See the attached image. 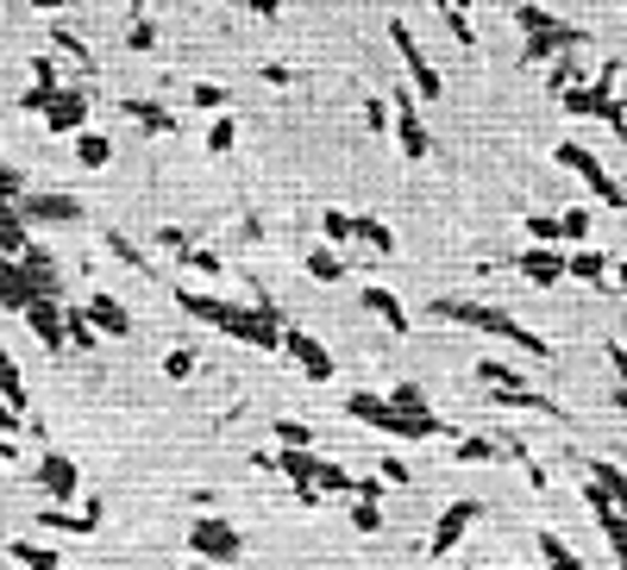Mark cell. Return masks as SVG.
Instances as JSON below:
<instances>
[{
    "instance_id": "6da1fadb",
    "label": "cell",
    "mask_w": 627,
    "mask_h": 570,
    "mask_svg": "<svg viewBox=\"0 0 627 570\" xmlns=\"http://www.w3.org/2000/svg\"><path fill=\"white\" fill-rule=\"evenodd\" d=\"M427 314H439L446 326H470V333H490V338H502V345H514L521 357H533V364H546L552 357V345L540 333H528L521 320H509L502 308H483V301H433Z\"/></svg>"
},
{
    "instance_id": "7a4b0ae2",
    "label": "cell",
    "mask_w": 627,
    "mask_h": 570,
    "mask_svg": "<svg viewBox=\"0 0 627 570\" xmlns=\"http://www.w3.org/2000/svg\"><path fill=\"white\" fill-rule=\"evenodd\" d=\"M514 25L528 32V44H521V63H528V69H546L552 57H565V51H584L589 44L584 25L552 20L546 7H514Z\"/></svg>"
},
{
    "instance_id": "3957f363",
    "label": "cell",
    "mask_w": 627,
    "mask_h": 570,
    "mask_svg": "<svg viewBox=\"0 0 627 570\" xmlns=\"http://www.w3.org/2000/svg\"><path fill=\"white\" fill-rule=\"evenodd\" d=\"M552 163H565L571 176L584 182L589 195L603 201L608 214H627V195H621V182L608 176V163L596 158V151H589V144H577V138H565V144H552Z\"/></svg>"
},
{
    "instance_id": "277c9868",
    "label": "cell",
    "mask_w": 627,
    "mask_h": 570,
    "mask_svg": "<svg viewBox=\"0 0 627 570\" xmlns=\"http://www.w3.org/2000/svg\"><path fill=\"white\" fill-rule=\"evenodd\" d=\"M390 107H395L390 132H395V144H402V158H408V163H427L433 158V132H427V119H421V95H414V82H395Z\"/></svg>"
},
{
    "instance_id": "5b68a950",
    "label": "cell",
    "mask_w": 627,
    "mask_h": 570,
    "mask_svg": "<svg viewBox=\"0 0 627 570\" xmlns=\"http://www.w3.org/2000/svg\"><path fill=\"white\" fill-rule=\"evenodd\" d=\"M189 551L208 558V564H238L245 533H238L233 520H220V514H195V527H189Z\"/></svg>"
},
{
    "instance_id": "8992f818",
    "label": "cell",
    "mask_w": 627,
    "mask_h": 570,
    "mask_svg": "<svg viewBox=\"0 0 627 570\" xmlns=\"http://www.w3.org/2000/svg\"><path fill=\"white\" fill-rule=\"evenodd\" d=\"M390 44H395V57H402V69H408L414 95H421V100H439V95H446V76L427 63V51H421V39H414V25L390 20Z\"/></svg>"
},
{
    "instance_id": "52a82bcc",
    "label": "cell",
    "mask_w": 627,
    "mask_h": 570,
    "mask_svg": "<svg viewBox=\"0 0 627 570\" xmlns=\"http://www.w3.org/2000/svg\"><path fill=\"white\" fill-rule=\"evenodd\" d=\"M346 413H352L358 427H371V433H390V439H414V427H408V413L395 408L390 395L352 389V395H346Z\"/></svg>"
},
{
    "instance_id": "ba28073f",
    "label": "cell",
    "mask_w": 627,
    "mask_h": 570,
    "mask_svg": "<svg viewBox=\"0 0 627 570\" xmlns=\"http://www.w3.org/2000/svg\"><path fill=\"white\" fill-rule=\"evenodd\" d=\"M514 270L528 276L533 289H552V282H565V276H571V251H565V245H540V238H533L528 251L514 257Z\"/></svg>"
},
{
    "instance_id": "9c48e42d",
    "label": "cell",
    "mask_w": 627,
    "mask_h": 570,
    "mask_svg": "<svg viewBox=\"0 0 627 570\" xmlns=\"http://www.w3.org/2000/svg\"><path fill=\"white\" fill-rule=\"evenodd\" d=\"M615 82H621V63H603V69L589 76V95H596V114L589 119H603L615 138H627V100L615 95Z\"/></svg>"
},
{
    "instance_id": "30bf717a",
    "label": "cell",
    "mask_w": 627,
    "mask_h": 570,
    "mask_svg": "<svg viewBox=\"0 0 627 570\" xmlns=\"http://www.w3.org/2000/svg\"><path fill=\"white\" fill-rule=\"evenodd\" d=\"M477 514H483V502H451V508H439V520H433V539H427V558H451Z\"/></svg>"
},
{
    "instance_id": "8fae6325",
    "label": "cell",
    "mask_w": 627,
    "mask_h": 570,
    "mask_svg": "<svg viewBox=\"0 0 627 570\" xmlns=\"http://www.w3.org/2000/svg\"><path fill=\"white\" fill-rule=\"evenodd\" d=\"M20 320L32 326V338H39V345H44L51 357H63V352H70V333H63V301H57V295H39V301H32V308H25Z\"/></svg>"
},
{
    "instance_id": "7c38bea8",
    "label": "cell",
    "mask_w": 627,
    "mask_h": 570,
    "mask_svg": "<svg viewBox=\"0 0 627 570\" xmlns=\"http://www.w3.org/2000/svg\"><path fill=\"white\" fill-rule=\"evenodd\" d=\"M283 352L301 364V376H308V383H333V352H327L314 333H301V326H283Z\"/></svg>"
},
{
    "instance_id": "4fadbf2b",
    "label": "cell",
    "mask_w": 627,
    "mask_h": 570,
    "mask_svg": "<svg viewBox=\"0 0 627 570\" xmlns=\"http://www.w3.org/2000/svg\"><path fill=\"white\" fill-rule=\"evenodd\" d=\"M20 207H25V219H39V226H76V219L88 214L70 189H39V195H25Z\"/></svg>"
},
{
    "instance_id": "5bb4252c",
    "label": "cell",
    "mask_w": 627,
    "mask_h": 570,
    "mask_svg": "<svg viewBox=\"0 0 627 570\" xmlns=\"http://www.w3.org/2000/svg\"><path fill=\"white\" fill-rule=\"evenodd\" d=\"M390 401L402 413H408V427H414V439H446V420L427 408V395H421V383H395L390 389Z\"/></svg>"
},
{
    "instance_id": "9a60e30c",
    "label": "cell",
    "mask_w": 627,
    "mask_h": 570,
    "mask_svg": "<svg viewBox=\"0 0 627 570\" xmlns=\"http://www.w3.org/2000/svg\"><path fill=\"white\" fill-rule=\"evenodd\" d=\"M39 490H44V502H76V490H82L76 458L44 452V458H39Z\"/></svg>"
},
{
    "instance_id": "2e32d148",
    "label": "cell",
    "mask_w": 627,
    "mask_h": 570,
    "mask_svg": "<svg viewBox=\"0 0 627 570\" xmlns=\"http://www.w3.org/2000/svg\"><path fill=\"white\" fill-rule=\"evenodd\" d=\"M44 126L76 138L82 126H88V88H70V82H63L57 95H51V107H44Z\"/></svg>"
},
{
    "instance_id": "e0dca14e",
    "label": "cell",
    "mask_w": 627,
    "mask_h": 570,
    "mask_svg": "<svg viewBox=\"0 0 627 570\" xmlns=\"http://www.w3.org/2000/svg\"><path fill=\"white\" fill-rule=\"evenodd\" d=\"M358 308H364V314H376L390 333H408V326H414V314L402 308V295H390L383 282H364V289H358Z\"/></svg>"
},
{
    "instance_id": "ac0fdd59",
    "label": "cell",
    "mask_w": 627,
    "mask_h": 570,
    "mask_svg": "<svg viewBox=\"0 0 627 570\" xmlns=\"http://www.w3.org/2000/svg\"><path fill=\"white\" fill-rule=\"evenodd\" d=\"M352 251L364 257H395V233L376 214H352Z\"/></svg>"
},
{
    "instance_id": "d6986e66",
    "label": "cell",
    "mask_w": 627,
    "mask_h": 570,
    "mask_svg": "<svg viewBox=\"0 0 627 570\" xmlns=\"http://www.w3.org/2000/svg\"><path fill=\"white\" fill-rule=\"evenodd\" d=\"M32 245V219H25L20 201H0V257H25Z\"/></svg>"
},
{
    "instance_id": "ffe728a7",
    "label": "cell",
    "mask_w": 627,
    "mask_h": 570,
    "mask_svg": "<svg viewBox=\"0 0 627 570\" xmlns=\"http://www.w3.org/2000/svg\"><path fill=\"white\" fill-rule=\"evenodd\" d=\"M88 320L100 326V338H132V314L119 295H88Z\"/></svg>"
},
{
    "instance_id": "44dd1931",
    "label": "cell",
    "mask_w": 627,
    "mask_h": 570,
    "mask_svg": "<svg viewBox=\"0 0 627 570\" xmlns=\"http://www.w3.org/2000/svg\"><path fill=\"white\" fill-rule=\"evenodd\" d=\"M119 114H132L145 132H177V114L163 107V100H145V95H126L119 100Z\"/></svg>"
},
{
    "instance_id": "7402d4cb",
    "label": "cell",
    "mask_w": 627,
    "mask_h": 570,
    "mask_svg": "<svg viewBox=\"0 0 627 570\" xmlns=\"http://www.w3.org/2000/svg\"><path fill=\"white\" fill-rule=\"evenodd\" d=\"M63 333H70V357H88L100 345V326L88 320V308H63Z\"/></svg>"
},
{
    "instance_id": "603a6c76",
    "label": "cell",
    "mask_w": 627,
    "mask_h": 570,
    "mask_svg": "<svg viewBox=\"0 0 627 570\" xmlns=\"http://www.w3.org/2000/svg\"><path fill=\"white\" fill-rule=\"evenodd\" d=\"M76 163L82 170H107V163H114V138L95 132V126H82L76 132Z\"/></svg>"
},
{
    "instance_id": "cb8c5ba5",
    "label": "cell",
    "mask_w": 627,
    "mask_h": 570,
    "mask_svg": "<svg viewBox=\"0 0 627 570\" xmlns=\"http://www.w3.org/2000/svg\"><path fill=\"white\" fill-rule=\"evenodd\" d=\"M301 264H308V276H314V282H339L352 257L339 251V245H314V251H301Z\"/></svg>"
},
{
    "instance_id": "d4e9b609",
    "label": "cell",
    "mask_w": 627,
    "mask_h": 570,
    "mask_svg": "<svg viewBox=\"0 0 627 570\" xmlns=\"http://www.w3.org/2000/svg\"><path fill=\"white\" fill-rule=\"evenodd\" d=\"M496 458H502V439H483V433L451 439V464H496Z\"/></svg>"
},
{
    "instance_id": "484cf974",
    "label": "cell",
    "mask_w": 627,
    "mask_h": 570,
    "mask_svg": "<svg viewBox=\"0 0 627 570\" xmlns=\"http://www.w3.org/2000/svg\"><path fill=\"white\" fill-rule=\"evenodd\" d=\"M7 558H13V564H25V570H57L63 564L57 546H39V539H13V546H7Z\"/></svg>"
},
{
    "instance_id": "4316f807",
    "label": "cell",
    "mask_w": 627,
    "mask_h": 570,
    "mask_svg": "<svg viewBox=\"0 0 627 570\" xmlns=\"http://www.w3.org/2000/svg\"><path fill=\"white\" fill-rule=\"evenodd\" d=\"M571 82H584V63H577V51H565V57L546 63V95H552V100L565 95Z\"/></svg>"
},
{
    "instance_id": "83f0119b",
    "label": "cell",
    "mask_w": 627,
    "mask_h": 570,
    "mask_svg": "<svg viewBox=\"0 0 627 570\" xmlns=\"http://www.w3.org/2000/svg\"><path fill=\"white\" fill-rule=\"evenodd\" d=\"M540 558H546V570H589L584 558H577V551H571V546H565V539H559L552 527L540 533Z\"/></svg>"
},
{
    "instance_id": "f1b7e54d",
    "label": "cell",
    "mask_w": 627,
    "mask_h": 570,
    "mask_svg": "<svg viewBox=\"0 0 627 570\" xmlns=\"http://www.w3.org/2000/svg\"><path fill=\"white\" fill-rule=\"evenodd\" d=\"M233 144H238V119L226 114V107H220V114H214V126H208V158H226Z\"/></svg>"
},
{
    "instance_id": "f546056e",
    "label": "cell",
    "mask_w": 627,
    "mask_h": 570,
    "mask_svg": "<svg viewBox=\"0 0 627 570\" xmlns=\"http://www.w3.org/2000/svg\"><path fill=\"white\" fill-rule=\"evenodd\" d=\"M320 238H327V245H339V251L352 257V214L327 207V214H320Z\"/></svg>"
},
{
    "instance_id": "4dcf8cb0",
    "label": "cell",
    "mask_w": 627,
    "mask_h": 570,
    "mask_svg": "<svg viewBox=\"0 0 627 570\" xmlns=\"http://www.w3.org/2000/svg\"><path fill=\"white\" fill-rule=\"evenodd\" d=\"M571 276H577V282H603V276H608V257L589 251V245H577V251H571Z\"/></svg>"
},
{
    "instance_id": "1f68e13d",
    "label": "cell",
    "mask_w": 627,
    "mask_h": 570,
    "mask_svg": "<svg viewBox=\"0 0 627 570\" xmlns=\"http://www.w3.org/2000/svg\"><path fill=\"white\" fill-rule=\"evenodd\" d=\"M477 383H483V389H514V383H521V370H514V364H502V357H483V364H477Z\"/></svg>"
},
{
    "instance_id": "d6a6232c",
    "label": "cell",
    "mask_w": 627,
    "mask_h": 570,
    "mask_svg": "<svg viewBox=\"0 0 627 570\" xmlns=\"http://www.w3.org/2000/svg\"><path fill=\"white\" fill-rule=\"evenodd\" d=\"M0 395H7L13 408H25V376H20V364L7 357V345H0Z\"/></svg>"
},
{
    "instance_id": "836d02e7",
    "label": "cell",
    "mask_w": 627,
    "mask_h": 570,
    "mask_svg": "<svg viewBox=\"0 0 627 570\" xmlns=\"http://www.w3.org/2000/svg\"><path fill=\"white\" fill-rule=\"evenodd\" d=\"M589 476H596V483L615 495V508L627 514V471H621V464H589Z\"/></svg>"
},
{
    "instance_id": "e575fe53",
    "label": "cell",
    "mask_w": 627,
    "mask_h": 570,
    "mask_svg": "<svg viewBox=\"0 0 627 570\" xmlns=\"http://www.w3.org/2000/svg\"><path fill=\"white\" fill-rule=\"evenodd\" d=\"M559 233H565V245H584L589 238V207H559Z\"/></svg>"
},
{
    "instance_id": "d590c367",
    "label": "cell",
    "mask_w": 627,
    "mask_h": 570,
    "mask_svg": "<svg viewBox=\"0 0 627 570\" xmlns=\"http://www.w3.org/2000/svg\"><path fill=\"white\" fill-rule=\"evenodd\" d=\"M195 370H201V357L189 352V345H177V352L163 357V376H170V383H189V376H195Z\"/></svg>"
},
{
    "instance_id": "8d00e7d4",
    "label": "cell",
    "mask_w": 627,
    "mask_h": 570,
    "mask_svg": "<svg viewBox=\"0 0 627 570\" xmlns=\"http://www.w3.org/2000/svg\"><path fill=\"white\" fill-rule=\"evenodd\" d=\"M352 527H358V533H383V502H376V495H358Z\"/></svg>"
},
{
    "instance_id": "74e56055",
    "label": "cell",
    "mask_w": 627,
    "mask_h": 570,
    "mask_svg": "<svg viewBox=\"0 0 627 570\" xmlns=\"http://www.w3.org/2000/svg\"><path fill=\"white\" fill-rule=\"evenodd\" d=\"M51 51H63L70 63H88V44H82L70 25H51Z\"/></svg>"
},
{
    "instance_id": "f35d334b",
    "label": "cell",
    "mask_w": 627,
    "mask_h": 570,
    "mask_svg": "<svg viewBox=\"0 0 627 570\" xmlns=\"http://www.w3.org/2000/svg\"><path fill=\"white\" fill-rule=\"evenodd\" d=\"M100 245H107V251H114L119 264H132V270H145V251H138V245H132L126 233H100Z\"/></svg>"
},
{
    "instance_id": "ab89813d",
    "label": "cell",
    "mask_w": 627,
    "mask_h": 570,
    "mask_svg": "<svg viewBox=\"0 0 627 570\" xmlns=\"http://www.w3.org/2000/svg\"><path fill=\"white\" fill-rule=\"evenodd\" d=\"M177 264H189V270H201V276H220V270H226V264H220V251H208V245H189Z\"/></svg>"
},
{
    "instance_id": "60d3db41",
    "label": "cell",
    "mask_w": 627,
    "mask_h": 570,
    "mask_svg": "<svg viewBox=\"0 0 627 570\" xmlns=\"http://www.w3.org/2000/svg\"><path fill=\"white\" fill-rule=\"evenodd\" d=\"M528 238H540V245H565V233H559V214H528Z\"/></svg>"
},
{
    "instance_id": "b9f144b4",
    "label": "cell",
    "mask_w": 627,
    "mask_h": 570,
    "mask_svg": "<svg viewBox=\"0 0 627 570\" xmlns=\"http://www.w3.org/2000/svg\"><path fill=\"white\" fill-rule=\"evenodd\" d=\"M446 25H451V39H458V51H477V25L465 20V7H446Z\"/></svg>"
},
{
    "instance_id": "7bdbcfd3",
    "label": "cell",
    "mask_w": 627,
    "mask_h": 570,
    "mask_svg": "<svg viewBox=\"0 0 627 570\" xmlns=\"http://www.w3.org/2000/svg\"><path fill=\"white\" fill-rule=\"evenodd\" d=\"M195 114H220V107H226V88H220V82H195Z\"/></svg>"
},
{
    "instance_id": "ee69618b",
    "label": "cell",
    "mask_w": 627,
    "mask_h": 570,
    "mask_svg": "<svg viewBox=\"0 0 627 570\" xmlns=\"http://www.w3.org/2000/svg\"><path fill=\"white\" fill-rule=\"evenodd\" d=\"M276 445H314L308 420H276Z\"/></svg>"
},
{
    "instance_id": "f6af8a7d",
    "label": "cell",
    "mask_w": 627,
    "mask_h": 570,
    "mask_svg": "<svg viewBox=\"0 0 627 570\" xmlns=\"http://www.w3.org/2000/svg\"><path fill=\"white\" fill-rule=\"evenodd\" d=\"M32 189H25V176L13 170V163H0V201H25Z\"/></svg>"
},
{
    "instance_id": "bcb514c9",
    "label": "cell",
    "mask_w": 627,
    "mask_h": 570,
    "mask_svg": "<svg viewBox=\"0 0 627 570\" xmlns=\"http://www.w3.org/2000/svg\"><path fill=\"white\" fill-rule=\"evenodd\" d=\"M151 44H157V25H151V20H132V32H126V51H138V57H145Z\"/></svg>"
},
{
    "instance_id": "7dc6e473",
    "label": "cell",
    "mask_w": 627,
    "mask_h": 570,
    "mask_svg": "<svg viewBox=\"0 0 627 570\" xmlns=\"http://www.w3.org/2000/svg\"><path fill=\"white\" fill-rule=\"evenodd\" d=\"M32 82H44V88H63V69H57V57L44 51V57H32Z\"/></svg>"
},
{
    "instance_id": "c3c4849f",
    "label": "cell",
    "mask_w": 627,
    "mask_h": 570,
    "mask_svg": "<svg viewBox=\"0 0 627 570\" xmlns=\"http://www.w3.org/2000/svg\"><path fill=\"white\" fill-rule=\"evenodd\" d=\"M390 119H395L390 100H364V126H371V132H390Z\"/></svg>"
},
{
    "instance_id": "681fc988",
    "label": "cell",
    "mask_w": 627,
    "mask_h": 570,
    "mask_svg": "<svg viewBox=\"0 0 627 570\" xmlns=\"http://www.w3.org/2000/svg\"><path fill=\"white\" fill-rule=\"evenodd\" d=\"M157 245H163V251H170V257H182V251H189V245H195V238L182 233V226H163V233H157Z\"/></svg>"
},
{
    "instance_id": "f907efd6",
    "label": "cell",
    "mask_w": 627,
    "mask_h": 570,
    "mask_svg": "<svg viewBox=\"0 0 627 570\" xmlns=\"http://www.w3.org/2000/svg\"><path fill=\"white\" fill-rule=\"evenodd\" d=\"M264 82H270V88H289L295 69H289V63H264Z\"/></svg>"
},
{
    "instance_id": "816d5d0a",
    "label": "cell",
    "mask_w": 627,
    "mask_h": 570,
    "mask_svg": "<svg viewBox=\"0 0 627 570\" xmlns=\"http://www.w3.org/2000/svg\"><path fill=\"white\" fill-rule=\"evenodd\" d=\"M383 476H390L395 490H408V464H402V458H383Z\"/></svg>"
},
{
    "instance_id": "f5cc1de1",
    "label": "cell",
    "mask_w": 627,
    "mask_h": 570,
    "mask_svg": "<svg viewBox=\"0 0 627 570\" xmlns=\"http://www.w3.org/2000/svg\"><path fill=\"white\" fill-rule=\"evenodd\" d=\"M383 490H395L390 476H358V495H376V502H383Z\"/></svg>"
},
{
    "instance_id": "db71d44e",
    "label": "cell",
    "mask_w": 627,
    "mask_h": 570,
    "mask_svg": "<svg viewBox=\"0 0 627 570\" xmlns=\"http://www.w3.org/2000/svg\"><path fill=\"white\" fill-rule=\"evenodd\" d=\"M245 7H252L257 20H276V13H283V0H245Z\"/></svg>"
},
{
    "instance_id": "11a10c76",
    "label": "cell",
    "mask_w": 627,
    "mask_h": 570,
    "mask_svg": "<svg viewBox=\"0 0 627 570\" xmlns=\"http://www.w3.org/2000/svg\"><path fill=\"white\" fill-rule=\"evenodd\" d=\"M608 364H615V376H621V389H627V345H608Z\"/></svg>"
},
{
    "instance_id": "9f6ffc18",
    "label": "cell",
    "mask_w": 627,
    "mask_h": 570,
    "mask_svg": "<svg viewBox=\"0 0 627 570\" xmlns=\"http://www.w3.org/2000/svg\"><path fill=\"white\" fill-rule=\"evenodd\" d=\"M615 282H621V289H627V257H621V264H615Z\"/></svg>"
},
{
    "instance_id": "6f0895ef",
    "label": "cell",
    "mask_w": 627,
    "mask_h": 570,
    "mask_svg": "<svg viewBox=\"0 0 627 570\" xmlns=\"http://www.w3.org/2000/svg\"><path fill=\"white\" fill-rule=\"evenodd\" d=\"M189 570H214V564H208V558H195V564H189Z\"/></svg>"
},
{
    "instance_id": "680465c9",
    "label": "cell",
    "mask_w": 627,
    "mask_h": 570,
    "mask_svg": "<svg viewBox=\"0 0 627 570\" xmlns=\"http://www.w3.org/2000/svg\"><path fill=\"white\" fill-rule=\"evenodd\" d=\"M433 7H439V13H446V7H458V0H433Z\"/></svg>"
},
{
    "instance_id": "91938a15",
    "label": "cell",
    "mask_w": 627,
    "mask_h": 570,
    "mask_svg": "<svg viewBox=\"0 0 627 570\" xmlns=\"http://www.w3.org/2000/svg\"><path fill=\"white\" fill-rule=\"evenodd\" d=\"M465 570H483V564H465Z\"/></svg>"
}]
</instances>
